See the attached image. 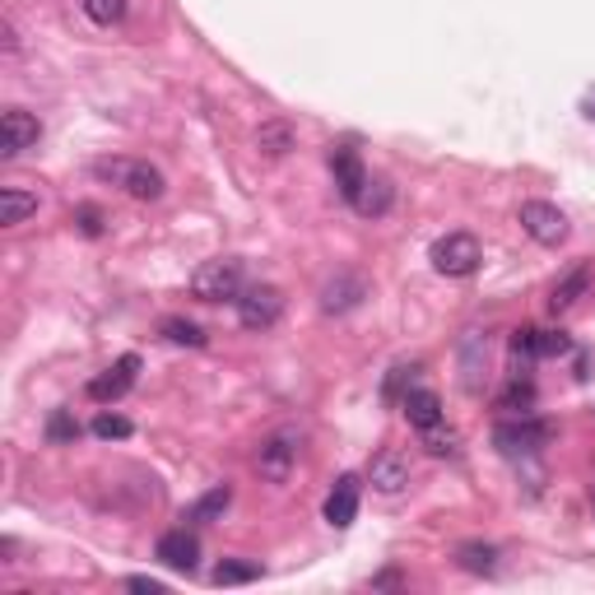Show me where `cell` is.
<instances>
[{
  "mask_svg": "<svg viewBox=\"0 0 595 595\" xmlns=\"http://www.w3.org/2000/svg\"><path fill=\"white\" fill-rule=\"evenodd\" d=\"M433 270L437 275H447V279H465V275H475L479 270V260H484V247H479V238L475 233H447V238H437L433 242Z\"/></svg>",
  "mask_w": 595,
  "mask_h": 595,
  "instance_id": "3",
  "label": "cell"
},
{
  "mask_svg": "<svg viewBox=\"0 0 595 595\" xmlns=\"http://www.w3.org/2000/svg\"><path fill=\"white\" fill-rule=\"evenodd\" d=\"M238 317L247 330H270L279 317H284V293L275 284H256V289H242L238 298Z\"/></svg>",
  "mask_w": 595,
  "mask_h": 595,
  "instance_id": "6",
  "label": "cell"
},
{
  "mask_svg": "<svg viewBox=\"0 0 595 595\" xmlns=\"http://www.w3.org/2000/svg\"><path fill=\"white\" fill-rule=\"evenodd\" d=\"M531 405H535V387L517 377L512 387H507V396H502V410H507V414H531Z\"/></svg>",
  "mask_w": 595,
  "mask_h": 595,
  "instance_id": "26",
  "label": "cell"
},
{
  "mask_svg": "<svg viewBox=\"0 0 595 595\" xmlns=\"http://www.w3.org/2000/svg\"><path fill=\"white\" fill-rule=\"evenodd\" d=\"M424 447L433 451V457H457V433H451V428H442V424H437V428H424Z\"/></svg>",
  "mask_w": 595,
  "mask_h": 595,
  "instance_id": "27",
  "label": "cell"
},
{
  "mask_svg": "<svg viewBox=\"0 0 595 595\" xmlns=\"http://www.w3.org/2000/svg\"><path fill=\"white\" fill-rule=\"evenodd\" d=\"M135 373H139V359L135 354H121L108 373H98L89 381V400H98V405H112V400H121V396L135 387Z\"/></svg>",
  "mask_w": 595,
  "mask_h": 595,
  "instance_id": "9",
  "label": "cell"
},
{
  "mask_svg": "<svg viewBox=\"0 0 595 595\" xmlns=\"http://www.w3.org/2000/svg\"><path fill=\"white\" fill-rule=\"evenodd\" d=\"M94 433L102 437V442H121V437H131V418H121V414H98V418H94Z\"/></svg>",
  "mask_w": 595,
  "mask_h": 595,
  "instance_id": "29",
  "label": "cell"
},
{
  "mask_svg": "<svg viewBox=\"0 0 595 595\" xmlns=\"http://www.w3.org/2000/svg\"><path fill=\"white\" fill-rule=\"evenodd\" d=\"M586 289H591V266H576L572 275H563V279L554 284V293H549V312H568Z\"/></svg>",
  "mask_w": 595,
  "mask_h": 595,
  "instance_id": "20",
  "label": "cell"
},
{
  "mask_svg": "<svg viewBox=\"0 0 595 595\" xmlns=\"http://www.w3.org/2000/svg\"><path fill=\"white\" fill-rule=\"evenodd\" d=\"M484 367H488V336H479V330H470V336L461 340V381L465 391H479L484 387Z\"/></svg>",
  "mask_w": 595,
  "mask_h": 595,
  "instance_id": "16",
  "label": "cell"
},
{
  "mask_svg": "<svg viewBox=\"0 0 595 595\" xmlns=\"http://www.w3.org/2000/svg\"><path fill=\"white\" fill-rule=\"evenodd\" d=\"M47 437H51V442H75V437H80V424H75V418H70L65 410H57V414L47 418Z\"/></svg>",
  "mask_w": 595,
  "mask_h": 595,
  "instance_id": "30",
  "label": "cell"
},
{
  "mask_svg": "<svg viewBox=\"0 0 595 595\" xmlns=\"http://www.w3.org/2000/svg\"><path fill=\"white\" fill-rule=\"evenodd\" d=\"M126 586H131V591H145V595H159V591H163V582H154V576H131Z\"/></svg>",
  "mask_w": 595,
  "mask_h": 595,
  "instance_id": "34",
  "label": "cell"
},
{
  "mask_svg": "<svg viewBox=\"0 0 595 595\" xmlns=\"http://www.w3.org/2000/svg\"><path fill=\"white\" fill-rule=\"evenodd\" d=\"M568 336H545V330H539V354H568Z\"/></svg>",
  "mask_w": 595,
  "mask_h": 595,
  "instance_id": "33",
  "label": "cell"
},
{
  "mask_svg": "<svg viewBox=\"0 0 595 595\" xmlns=\"http://www.w3.org/2000/svg\"><path fill=\"white\" fill-rule=\"evenodd\" d=\"M586 117L595 121V94H586Z\"/></svg>",
  "mask_w": 595,
  "mask_h": 595,
  "instance_id": "35",
  "label": "cell"
},
{
  "mask_svg": "<svg viewBox=\"0 0 595 595\" xmlns=\"http://www.w3.org/2000/svg\"><path fill=\"white\" fill-rule=\"evenodd\" d=\"M84 14H89L94 24H117L121 14H126V0H84Z\"/></svg>",
  "mask_w": 595,
  "mask_h": 595,
  "instance_id": "28",
  "label": "cell"
},
{
  "mask_svg": "<svg viewBox=\"0 0 595 595\" xmlns=\"http://www.w3.org/2000/svg\"><path fill=\"white\" fill-rule=\"evenodd\" d=\"M512 354H517V363L521 359H539V330H517V336H512Z\"/></svg>",
  "mask_w": 595,
  "mask_h": 595,
  "instance_id": "31",
  "label": "cell"
},
{
  "mask_svg": "<svg viewBox=\"0 0 595 595\" xmlns=\"http://www.w3.org/2000/svg\"><path fill=\"white\" fill-rule=\"evenodd\" d=\"M330 172H336V186H340V196L354 205L363 196V186H367V168L359 159V149L354 145H336L330 149Z\"/></svg>",
  "mask_w": 595,
  "mask_h": 595,
  "instance_id": "11",
  "label": "cell"
},
{
  "mask_svg": "<svg viewBox=\"0 0 595 595\" xmlns=\"http://www.w3.org/2000/svg\"><path fill=\"white\" fill-rule=\"evenodd\" d=\"M391 201H396V191H391V182H381V178H367V186H363V196L354 201V209L363 219H381L391 209Z\"/></svg>",
  "mask_w": 595,
  "mask_h": 595,
  "instance_id": "21",
  "label": "cell"
},
{
  "mask_svg": "<svg viewBox=\"0 0 595 595\" xmlns=\"http://www.w3.org/2000/svg\"><path fill=\"white\" fill-rule=\"evenodd\" d=\"M298 145V135L289 121H260V131H256V149L266 154V159H284V154Z\"/></svg>",
  "mask_w": 595,
  "mask_h": 595,
  "instance_id": "19",
  "label": "cell"
},
{
  "mask_svg": "<svg viewBox=\"0 0 595 595\" xmlns=\"http://www.w3.org/2000/svg\"><path fill=\"white\" fill-rule=\"evenodd\" d=\"M75 223H80V233H89V238L102 233V215H98L94 205H80V209H75Z\"/></svg>",
  "mask_w": 595,
  "mask_h": 595,
  "instance_id": "32",
  "label": "cell"
},
{
  "mask_svg": "<svg viewBox=\"0 0 595 595\" xmlns=\"http://www.w3.org/2000/svg\"><path fill=\"white\" fill-rule=\"evenodd\" d=\"M293 461H298V437L293 433H275L270 442H260V451H256V470L266 479H289V470H293Z\"/></svg>",
  "mask_w": 595,
  "mask_h": 595,
  "instance_id": "12",
  "label": "cell"
},
{
  "mask_svg": "<svg viewBox=\"0 0 595 595\" xmlns=\"http://www.w3.org/2000/svg\"><path fill=\"white\" fill-rule=\"evenodd\" d=\"M159 558H163L172 572H196V563H201V539L191 535L186 526H182V531H168V535H159Z\"/></svg>",
  "mask_w": 595,
  "mask_h": 595,
  "instance_id": "14",
  "label": "cell"
},
{
  "mask_svg": "<svg viewBox=\"0 0 595 595\" xmlns=\"http://www.w3.org/2000/svg\"><path fill=\"white\" fill-rule=\"evenodd\" d=\"M549 442V428L545 424H535L531 414H512V418H502V424L494 428V447L502 451L507 461H531L539 457V447Z\"/></svg>",
  "mask_w": 595,
  "mask_h": 595,
  "instance_id": "4",
  "label": "cell"
},
{
  "mask_svg": "<svg viewBox=\"0 0 595 595\" xmlns=\"http://www.w3.org/2000/svg\"><path fill=\"white\" fill-rule=\"evenodd\" d=\"M242 289H247V275H242L238 256L201 260L196 275H191V293H196L201 303H238Z\"/></svg>",
  "mask_w": 595,
  "mask_h": 595,
  "instance_id": "1",
  "label": "cell"
},
{
  "mask_svg": "<svg viewBox=\"0 0 595 595\" xmlns=\"http://www.w3.org/2000/svg\"><path fill=\"white\" fill-rule=\"evenodd\" d=\"M163 340H172V344H186V349H201V344H205V330H201L196 321L168 317V321H163Z\"/></svg>",
  "mask_w": 595,
  "mask_h": 595,
  "instance_id": "25",
  "label": "cell"
},
{
  "mask_svg": "<svg viewBox=\"0 0 595 595\" xmlns=\"http://www.w3.org/2000/svg\"><path fill=\"white\" fill-rule=\"evenodd\" d=\"M42 139V121L24 108H5L0 117V159H20L24 149H33Z\"/></svg>",
  "mask_w": 595,
  "mask_h": 595,
  "instance_id": "7",
  "label": "cell"
},
{
  "mask_svg": "<svg viewBox=\"0 0 595 595\" xmlns=\"http://www.w3.org/2000/svg\"><path fill=\"white\" fill-rule=\"evenodd\" d=\"M400 410H405V418L418 433L442 424V400H437V391H428V387H410L405 400H400Z\"/></svg>",
  "mask_w": 595,
  "mask_h": 595,
  "instance_id": "15",
  "label": "cell"
},
{
  "mask_svg": "<svg viewBox=\"0 0 595 595\" xmlns=\"http://www.w3.org/2000/svg\"><path fill=\"white\" fill-rule=\"evenodd\" d=\"M359 494H363V479H359V475H340L336 488L326 494V521H330L336 531L354 526V517H359Z\"/></svg>",
  "mask_w": 595,
  "mask_h": 595,
  "instance_id": "13",
  "label": "cell"
},
{
  "mask_svg": "<svg viewBox=\"0 0 595 595\" xmlns=\"http://www.w3.org/2000/svg\"><path fill=\"white\" fill-rule=\"evenodd\" d=\"M28 215H38V191L0 186V223H5V229H20Z\"/></svg>",
  "mask_w": 595,
  "mask_h": 595,
  "instance_id": "17",
  "label": "cell"
},
{
  "mask_svg": "<svg viewBox=\"0 0 595 595\" xmlns=\"http://www.w3.org/2000/svg\"><path fill=\"white\" fill-rule=\"evenodd\" d=\"M260 568L256 563H242V558H223V563L215 568V586H247L256 582Z\"/></svg>",
  "mask_w": 595,
  "mask_h": 595,
  "instance_id": "23",
  "label": "cell"
},
{
  "mask_svg": "<svg viewBox=\"0 0 595 595\" xmlns=\"http://www.w3.org/2000/svg\"><path fill=\"white\" fill-rule=\"evenodd\" d=\"M94 178L121 186L135 201H159L163 196V172L139 163V159H94Z\"/></svg>",
  "mask_w": 595,
  "mask_h": 595,
  "instance_id": "2",
  "label": "cell"
},
{
  "mask_svg": "<svg viewBox=\"0 0 595 595\" xmlns=\"http://www.w3.org/2000/svg\"><path fill=\"white\" fill-rule=\"evenodd\" d=\"M591 502H595V484H591Z\"/></svg>",
  "mask_w": 595,
  "mask_h": 595,
  "instance_id": "36",
  "label": "cell"
},
{
  "mask_svg": "<svg viewBox=\"0 0 595 595\" xmlns=\"http://www.w3.org/2000/svg\"><path fill=\"white\" fill-rule=\"evenodd\" d=\"M521 229H526L539 247H563L568 242V215L549 201H526L521 205Z\"/></svg>",
  "mask_w": 595,
  "mask_h": 595,
  "instance_id": "5",
  "label": "cell"
},
{
  "mask_svg": "<svg viewBox=\"0 0 595 595\" xmlns=\"http://www.w3.org/2000/svg\"><path fill=\"white\" fill-rule=\"evenodd\" d=\"M363 298H367L363 275H336V279H326L321 284V312L326 317H344V312H354Z\"/></svg>",
  "mask_w": 595,
  "mask_h": 595,
  "instance_id": "10",
  "label": "cell"
},
{
  "mask_svg": "<svg viewBox=\"0 0 595 595\" xmlns=\"http://www.w3.org/2000/svg\"><path fill=\"white\" fill-rule=\"evenodd\" d=\"M457 563L465 568V572H498V549L494 545H479V539H470V545H461L457 549Z\"/></svg>",
  "mask_w": 595,
  "mask_h": 595,
  "instance_id": "22",
  "label": "cell"
},
{
  "mask_svg": "<svg viewBox=\"0 0 595 595\" xmlns=\"http://www.w3.org/2000/svg\"><path fill=\"white\" fill-rule=\"evenodd\" d=\"M414 373H418V363H396L391 373H387V381H381V396H387L391 405H400V400H405V391L414 387Z\"/></svg>",
  "mask_w": 595,
  "mask_h": 595,
  "instance_id": "24",
  "label": "cell"
},
{
  "mask_svg": "<svg viewBox=\"0 0 595 595\" xmlns=\"http://www.w3.org/2000/svg\"><path fill=\"white\" fill-rule=\"evenodd\" d=\"M367 479L377 494H400V488H410V457L400 447H381L367 465Z\"/></svg>",
  "mask_w": 595,
  "mask_h": 595,
  "instance_id": "8",
  "label": "cell"
},
{
  "mask_svg": "<svg viewBox=\"0 0 595 595\" xmlns=\"http://www.w3.org/2000/svg\"><path fill=\"white\" fill-rule=\"evenodd\" d=\"M233 507V488L229 484H215L209 494H201L196 502H191V512H186V521L191 526H209V521H219L223 512Z\"/></svg>",
  "mask_w": 595,
  "mask_h": 595,
  "instance_id": "18",
  "label": "cell"
}]
</instances>
